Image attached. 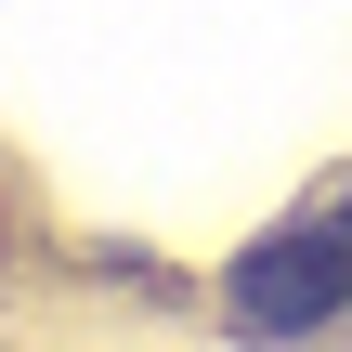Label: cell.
Listing matches in <instances>:
<instances>
[{
    "label": "cell",
    "mask_w": 352,
    "mask_h": 352,
    "mask_svg": "<svg viewBox=\"0 0 352 352\" xmlns=\"http://www.w3.org/2000/svg\"><path fill=\"white\" fill-rule=\"evenodd\" d=\"M352 314V235L314 209V222H274L261 248H235L222 274V327L235 340H327Z\"/></svg>",
    "instance_id": "1"
}]
</instances>
